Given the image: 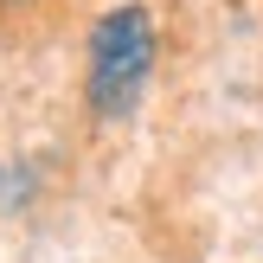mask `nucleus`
Returning a JSON list of instances; mask_svg holds the SVG:
<instances>
[{
    "label": "nucleus",
    "instance_id": "obj_1",
    "mask_svg": "<svg viewBox=\"0 0 263 263\" xmlns=\"http://www.w3.org/2000/svg\"><path fill=\"white\" fill-rule=\"evenodd\" d=\"M154 71V20L141 7H109L90 32V71H84V97L97 116H128Z\"/></svg>",
    "mask_w": 263,
    "mask_h": 263
}]
</instances>
